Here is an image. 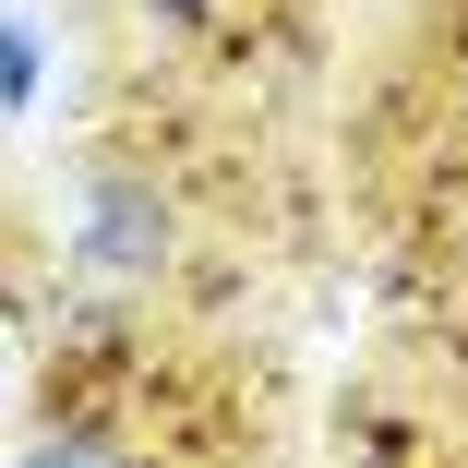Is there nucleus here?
I'll return each mask as SVG.
<instances>
[{
	"mask_svg": "<svg viewBox=\"0 0 468 468\" xmlns=\"http://www.w3.org/2000/svg\"><path fill=\"white\" fill-rule=\"evenodd\" d=\"M193 264V217H180V193L156 168H133V156H97L72 180V276L84 289H168V276Z\"/></svg>",
	"mask_w": 468,
	"mask_h": 468,
	"instance_id": "f257e3e1",
	"label": "nucleus"
},
{
	"mask_svg": "<svg viewBox=\"0 0 468 468\" xmlns=\"http://www.w3.org/2000/svg\"><path fill=\"white\" fill-rule=\"evenodd\" d=\"M0 468H180L156 444V409H37Z\"/></svg>",
	"mask_w": 468,
	"mask_h": 468,
	"instance_id": "f03ea898",
	"label": "nucleus"
},
{
	"mask_svg": "<svg viewBox=\"0 0 468 468\" xmlns=\"http://www.w3.org/2000/svg\"><path fill=\"white\" fill-rule=\"evenodd\" d=\"M252 13H264V0H133V37L193 60V48H240V37H252Z\"/></svg>",
	"mask_w": 468,
	"mask_h": 468,
	"instance_id": "7ed1b4c3",
	"label": "nucleus"
},
{
	"mask_svg": "<svg viewBox=\"0 0 468 468\" xmlns=\"http://www.w3.org/2000/svg\"><path fill=\"white\" fill-rule=\"evenodd\" d=\"M48 97V37H37V13H0V121H25Z\"/></svg>",
	"mask_w": 468,
	"mask_h": 468,
	"instance_id": "20e7f679",
	"label": "nucleus"
},
{
	"mask_svg": "<svg viewBox=\"0 0 468 468\" xmlns=\"http://www.w3.org/2000/svg\"><path fill=\"white\" fill-rule=\"evenodd\" d=\"M348 468H420V432L397 409H348Z\"/></svg>",
	"mask_w": 468,
	"mask_h": 468,
	"instance_id": "39448f33",
	"label": "nucleus"
},
{
	"mask_svg": "<svg viewBox=\"0 0 468 468\" xmlns=\"http://www.w3.org/2000/svg\"><path fill=\"white\" fill-rule=\"evenodd\" d=\"M0 313H25V264H13V240H0Z\"/></svg>",
	"mask_w": 468,
	"mask_h": 468,
	"instance_id": "423d86ee",
	"label": "nucleus"
}]
</instances>
